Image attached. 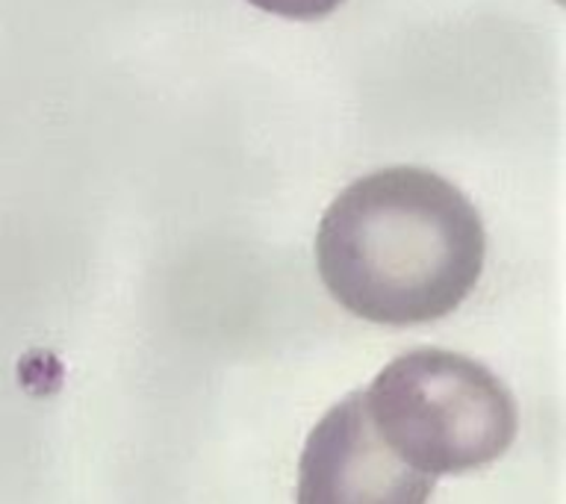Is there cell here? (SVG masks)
<instances>
[{
	"label": "cell",
	"mask_w": 566,
	"mask_h": 504,
	"mask_svg": "<svg viewBox=\"0 0 566 504\" xmlns=\"http://www.w3.org/2000/svg\"><path fill=\"white\" fill-rule=\"evenodd\" d=\"M481 216L446 177L396 166L354 180L318 221L316 263L327 292L375 325L449 316L484 272Z\"/></svg>",
	"instance_id": "6da1fadb"
},
{
	"label": "cell",
	"mask_w": 566,
	"mask_h": 504,
	"mask_svg": "<svg viewBox=\"0 0 566 504\" xmlns=\"http://www.w3.org/2000/svg\"><path fill=\"white\" fill-rule=\"evenodd\" d=\"M433 484L384 442L363 392L331 407L301 449L298 504H428Z\"/></svg>",
	"instance_id": "3957f363"
},
{
	"label": "cell",
	"mask_w": 566,
	"mask_h": 504,
	"mask_svg": "<svg viewBox=\"0 0 566 504\" xmlns=\"http://www.w3.org/2000/svg\"><path fill=\"white\" fill-rule=\"evenodd\" d=\"M363 401L389 449L431 477L493 463L520 428L511 389L472 357L442 348L389 360Z\"/></svg>",
	"instance_id": "7a4b0ae2"
},
{
	"label": "cell",
	"mask_w": 566,
	"mask_h": 504,
	"mask_svg": "<svg viewBox=\"0 0 566 504\" xmlns=\"http://www.w3.org/2000/svg\"><path fill=\"white\" fill-rule=\"evenodd\" d=\"M248 3L272 15L292 18V21H316L336 12L345 0H248Z\"/></svg>",
	"instance_id": "277c9868"
}]
</instances>
